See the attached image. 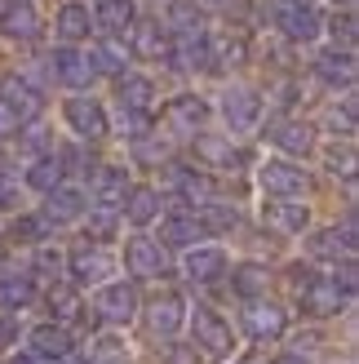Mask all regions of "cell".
Wrapping results in <instances>:
<instances>
[{
  "label": "cell",
  "mask_w": 359,
  "mask_h": 364,
  "mask_svg": "<svg viewBox=\"0 0 359 364\" xmlns=\"http://www.w3.org/2000/svg\"><path fill=\"white\" fill-rule=\"evenodd\" d=\"M240 364H271V360H266V355H262V351H248V355H244V360H240Z\"/></svg>",
  "instance_id": "obj_44"
},
{
  "label": "cell",
  "mask_w": 359,
  "mask_h": 364,
  "mask_svg": "<svg viewBox=\"0 0 359 364\" xmlns=\"http://www.w3.org/2000/svg\"><path fill=\"white\" fill-rule=\"evenodd\" d=\"M169 182H173V187L177 191H182L187 200H195V205H209V200H213V182L204 178V173H191V169H169Z\"/></svg>",
  "instance_id": "obj_27"
},
{
  "label": "cell",
  "mask_w": 359,
  "mask_h": 364,
  "mask_svg": "<svg viewBox=\"0 0 359 364\" xmlns=\"http://www.w3.org/2000/svg\"><path fill=\"white\" fill-rule=\"evenodd\" d=\"M258 182H262V191H271V196H293V191L306 187V173H302L293 160H266Z\"/></svg>",
  "instance_id": "obj_6"
},
{
  "label": "cell",
  "mask_w": 359,
  "mask_h": 364,
  "mask_svg": "<svg viewBox=\"0 0 359 364\" xmlns=\"http://www.w3.org/2000/svg\"><path fill=\"white\" fill-rule=\"evenodd\" d=\"M337 31H342V41H346V45L355 41V18H350V9H346L342 18H333V36H337Z\"/></svg>",
  "instance_id": "obj_40"
},
{
  "label": "cell",
  "mask_w": 359,
  "mask_h": 364,
  "mask_svg": "<svg viewBox=\"0 0 359 364\" xmlns=\"http://www.w3.org/2000/svg\"><path fill=\"white\" fill-rule=\"evenodd\" d=\"M49 67H53V76H58V80H62L67 89H84L89 80H94V67H89V58H84L80 49H71V45L53 49Z\"/></svg>",
  "instance_id": "obj_5"
},
{
  "label": "cell",
  "mask_w": 359,
  "mask_h": 364,
  "mask_svg": "<svg viewBox=\"0 0 359 364\" xmlns=\"http://www.w3.org/2000/svg\"><path fill=\"white\" fill-rule=\"evenodd\" d=\"M169 364H204V355L195 351V347H191V351H182V347H173V351H169Z\"/></svg>",
  "instance_id": "obj_41"
},
{
  "label": "cell",
  "mask_w": 359,
  "mask_h": 364,
  "mask_svg": "<svg viewBox=\"0 0 359 364\" xmlns=\"http://www.w3.org/2000/svg\"><path fill=\"white\" fill-rule=\"evenodd\" d=\"M0 98H5V102L13 107V116H18V120H31V116H40V112H45V98L35 94V89H31L27 80H5Z\"/></svg>",
  "instance_id": "obj_17"
},
{
  "label": "cell",
  "mask_w": 359,
  "mask_h": 364,
  "mask_svg": "<svg viewBox=\"0 0 359 364\" xmlns=\"http://www.w3.org/2000/svg\"><path fill=\"white\" fill-rule=\"evenodd\" d=\"M0 36H9V41H35L40 36V14H35L31 0H13V5L0 9Z\"/></svg>",
  "instance_id": "obj_3"
},
{
  "label": "cell",
  "mask_w": 359,
  "mask_h": 364,
  "mask_svg": "<svg viewBox=\"0 0 359 364\" xmlns=\"http://www.w3.org/2000/svg\"><path fill=\"white\" fill-rule=\"evenodd\" d=\"M94 306L106 316V320H133L138 311V294L129 284H102L98 294H94Z\"/></svg>",
  "instance_id": "obj_11"
},
{
  "label": "cell",
  "mask_w": 359,
  "mask_h": 364,
  "mask_svg": "<svg viewBox=\"0 0 359 364\" xmlns=\"http://www.w3.org/2000/svg\"><path fill=\"white\" fill-rule=\"evenodd\" d=\"M53 27H58L62 41H84V36L94 31V14H89V5H80V0H67V5L53 14Z\"/></svg>",
  "instance_id": "obj_13"
},
{
  "label": "cell",
  "mask_w": 359,
  "mask_h": 364,
  "mask_svg": "<svg viewBox=\"0 0 359 364\" xmlns=\"http://www.w3.org/2000/svg\"><path fill=\"white\" fill-rule=\"evenodd\" d=\"M266 138H271L280 151H289V156H306L315 147L311 129H306V124H297V120H275L271 129H266Z\"/></svg>",
  "instance_id": "obj_14"
},
{
  "label": "cell",
  "mask_w": 359,
  "mask_h": 364,
  "mask_svg": "<svg viewBox=\"0 0 359 364\" xmlns=\"http://www.w3.org/2000/svg\"><path fill=\"white\" fill-rule=\"evenodd\" d=\"M151 98H155V89H151L147 76H120V102H124V107H133V112H147Z\"/></svg>",
  "instance_id": "obj_28"
},
{
  "label": "cell",
  "mask_w": 359,
  "mask_h": 364,
  "mask_svg": "<svg viewBox=\"0 0 359 364\" xmlns=\"http://www.w3.org/2000/svg\"><path fill=\"white\" fill-rule=\"evenodd\" d=\"M94 23H98V27H106L111 36H124V31L138 23V5H133V0H98Z\"/></svg>",
  "instance_id": "obj_15"
},
{
  "label": "cell",
  "mask_w": 359,
  "mask_h": 364,
  "mask_svg": "<svg viewBox=\"0 0 359 364\" xmlns=\"http://www.w3.org/2000/svg\"><path fill=\"white\" fill-rule=\"evenodd\" d=\"M133 49L142 58H173V45H169V31L160 23H133Z\"/></svg>",
  "instance_id": "obj_16"
},
{
  "label": "cell",
  "mask_w": 359,
  "mask_h": 364,
  "mask_svg": "<svg viewBox=\"0 0 359 364\" xmlns=\"http://www.w3.org/2000/svg\"><path fill=\"white\" fill-rule=\"evenodd\" d=\"M204 120H209V107H204V98H195V94H177L165 107V124L177 129V134H195Z\"/></svg>",
  "instance_id": "obj_7"
},
{
  "label": "cell",
  "mask_w": 359,
  "mask_h": 364,
  "mask_svg": "<svg viewBox=\"0 0 359 364\" xmlns=\"http://www.w3.org/2000/svg\"><path fill=\"white\" fill-rule=\"evenodd\" d=\"M191 329H195V347H204L213 355H226L231 347H236V338H231V324L213 311V306H195L191 316Z\"/></svg>",
  "instance_id": "obj_1"
},
{
  "label": "cell",
  "mask_w": 359,
  "mask_h": 364,
  "mask_svg": "<svg viewBox=\"0 0 359 364\" xmlns=\"http://www.w3.org/2000/svg\"><path fill=\"white\" fill-rule=\"evenodd\" d=\"M45 196H49L45 218H53V223H71V218H80V209H84V196L71 191V187H53V191H45Z\"/></svg>",
  "instance_id": "obj_25"
},
{
  "label": "cell",
  "mask_w": 359,
  "mask_h": 364,
  "mask_svg": "<svg viewBox=\"0 0 359 364\" xmlns=\"http://www.w3.org/2000/svg\"><path fill=\"white\" fill-rule=\"evenodd\" d=\"M18 124H23V120H18V116H13V107L0 98V138H5V134H18Z\"/></svg>",
  "instance_id": "obj_39"
},
{
  "label": "cell",
  "mask_w": 359,
  "mask_h": 364,
  "mask_svg": "<svg viewBox=\"0 0 359 364\" xmlns=\"http://www.w3.org/2000/svg\"><path fill=\"white\" fill-rule=\"evenodd\" d=\"M244 329L253 333L258 342L266 338V342H275V338H284V329H289V316L280 311V306H271V302H253L244 311Z\"/></svg>",
  "instance_id": "obj_9"
},
{
  "label": "cell",
  "mask_w": 359,
  "mask_h": 364,
  "mask_svg": "<svg viewBox=\"0 0 359 364\" xmlns=\"http://www.w3.org/2000/svg\"><path fill=\"white\" fill-rule=\"evenodd\" d=\"M0 209H18V187L0 178Z\"/></svg>",
  "instance_id": "obj_42"
},
{
  "label": "cell",
  "mask_w": 359,
  "mask_h": 364,
  "mask_svg": "<svg viewBox=\"0 0 359 364\" xmlns=\"http://www.w3.org/2000/svg\"><path fill=\"white\" fill-rule=\"evenodd\" d=\"M124 187H129V173L116 165H98L94 173V200L102 209H116V200H124Z\"/></svg>",
  "instance_id": "obj_18"
},
{
  "label": "cell",
  "mask_w": 359,
  "mask_h": 364,
  "mask_svg": "<svg viewBox=\"0 0 359 364\" xmlns=\"http://www.w3.org/2000/svg\"><path fill=\"white\" fill-rule=\"evenodd\" d=\"M94 355H98L102 364H124V360H129V351H120V342H116V338H102Z\"/></svg>",
  "instance_id": "obj_38"
},
{
  "label": "cell",
  "mask_w": 359,
  "mask_h": 364,
  "mask_svg": "<svg viewBox=\"0 0 359 364\" xmlns=\"http://www.w3.org/2000/svg\"><path fill=\"white\" fill-rule=\"evenodd\" d=\"M49 306H58V316H62V320H76V311H80L76 294H67V289H49Z\"/></svg>",
  "instance_id": "obj_36"
},
{
  "label": "cell",
  "mask_w": 359,
  "mask_h": 364,
  "mask_svg": "<svg viewBox=\"0 0 359 364\" xmlns=\"http://www.w3.org/2000/svg\"><path fill=\"white\" fill-rule=\"evenodd\" d=\"M266 289V271L258 267V262H244L240 271H236V294L240 298H253V294H262Z\"/></svg>",
  "instance_id": "obj_34"
},
{
  "label": "cell",
  "mask_w": 359,
  "mask_h": 364,
  "mask_svg": "<svg viewBox=\"0 0 359 364\" xmlns=\"http://www.w3.org/2000/svg\"><path fill=\"white\" fill-rule=\"evenodd\" d=\"M84 231H89V235H102V240H106V235L116 231V213H111V209L94 213V218H89V223H84Z\"/></svg>",
  "instance_id": "obj_37"
},
{
  "label": "cell",
  "mask_w": 359,
  "mask_h": 364,
  "mask_svg": "<svg viewBox=\"0 0 359 364\" xmlns=\"http://www.w3.org/2000/svg\"><path fill=\"white\" fill-rule=\"evenodd\" d=\"M62 116H67V124L80 138H102L106 134V112H102L94 98H67L62 102Z\"/></svg>",
  "instance_id": "obj_4"
},
{
  "label": "cell",
  "mask_w": 359,
  "mask_h": 364,
  "mask_svg": "<svg viewBox=\"0 0 359 364\" xmlns=\"http://www.w3.org/2000/svg\"><path fill=\"white\" fill-rule=\"evenodd\" d=\"M266 223H271L275 231H284V235H297L302 227L311 223V213H306V205H293V200H280V205H271V209H266Z\"/></svg>",
  "instance_id": "obj_22"
},
{
  "label": "cell",
  "mask_w": 359,
  "mask_h": 364,
  "mask_svg": "<svg viewBox=\"0 0 359 364\" xmlns=\"http://www.w3.org/2000/svg\"><path fill=\"white\" fill-rule=\"evenodd\" d=\"M31 298H35L31 280H0V302L5 306H27Z\"/></svg>",
  "instance_id": "obj_35"
},
{
  "label": "cell",
  "mask_w": 359,
  "mask_h": 364,
  "mask_svg": "<svg viewBox=\"0 0 359 364\" xmlns=\"http://www.w3.org/2000/svg\"><path fill=\"white\" fill-rule=\"evenodd\" d=\"M222 271H226V253L222 249H195L191 253V258H187V276L191 280H218L222 276Z\"/></svg>",
  "instance_id": "obj_24"
},
{
  "label": "cell",
  "mask_w": 359,
  "mask_h": 364,
  "mask_svg": "<svg viewBox=\"0 0 359 364\" xmlns=\"http://www.w3.org/2000/svg\"><path fill=\"white\" fill-rule=\"evenodd\" d=\"M182 298H177V294H165V298H155V306H151V329L155 333H177V329H182Z\"/></svg>",
  "instance_id": "obj_23"
},
{
  "label": "cell",
  "mask_w": 359,
  "mask_h": 364,
  "mask_svg": "<svg viewBox=\"0 0 359 364\" xmlns=\"http://www.w3.org/2000/svg\"><path fill=\"white\" fill-rule=\"evenodd\" d=\"M204 235V227L195 223V213H177V218H165V223H160V240L165 245H195Z\"/></svg>",
  "instance_id": "obj_21"
},
{
  "label": "cell",
  "mask_w": 359,
  "mask_h": 364,
  "mask_svg": "<svg viewBox=\"0 0 359 364\" xmlns=\"http://www.w3.org/2000/svg\"><path fill=\"white\" fill-rule=\"evenodd\" d=\"M58 364H98V360H89V355H76V351H67Z\"/></svg>",
  "instance_id": "obj_43"
},
{
  "label": "cell",
  "mask_w": 359,
  "mask_h": 364,
  "mask_svg": "<svg viewBox=\"0 0 359 364\" xmlns=\"http://www.w3.org/2000/svg\"><path fill=\"white\" fill-rule=\"evenodd\" d=\"M27 182H31L35 191H53V187L62 182V160H58V156H53V160H35L31 173H27Z\"/></svg>",
  "instance_id": "obj_32"
},
{
  "label": "cell",
  "mask_w": 359,
  "mask_h": 364,
  "mask_svg": "<svg viewBox=\"0 0 359 364\" xmlns=\"http://www.w3.org/2000/svg\"><path fill=\"white\" fill-rule=\"evenodd\" d=\"M124 267H129L133 276H160V271H165V249H160V240L133 235V240L124 245Z\"/></svg>",
  "instance_id": "obj_8"
},
{
  "label": "cell",
  "mask_w": 359,
  "mask_h": 364,
  "mask_svg": "<svg viewBox=\"0 0 359 364\" xmlns=\"http://www.w3.org/2000/svg\"><path fill=\"white\" fill-rule=\"evenodd\" d=\"M200 160H209V165H218V169H231V165H240V151L231 147V142H222V138H200Z\"/></svg>",
  "instance_id": "obj_30"
},
{
  "label": "cell",
  "mask_w": 359,
  "mask_h": 364,
  "mask_svg": "<svg viewBox=\"0 0 359 364\" xmlns=\"http://www.w3.org/2000/svg\"><path fill=\"white\" fill-rule=\"evenodd\" d=\"M155 213H160V196H155L151 187H138V191L129 196V223L147 227V223H151Z\"/></svg>",
  "instance_id": "obj_31"
},
{
  "label": "cell",
  "mask_w": 359,
  "mask_h": 364,
  "mask_svg": "<svg viewBox=\"0 0 359 364\" xmlns=\"http://www.w3.org/2000/svg\"><path fill=\"white\" fill-rule=\"evenodd\" d=\"M315 71H319L328 85H337V80L350 85V80H355V58H350V49H324V53L315 58Z\"/></svg>",
  "instance_id": "obj_19"
},
{
  "label": "cell",
  "mask_w": 359,
  "mask_h": 364,
  "mask_svg": "<svg viewBox=\"0 0 359 364\" xmlns=\"http://www.w3.org/2000/svg\"><path fill=\"white\" fill-rule=\"evenodd\" d=\"M346 298L337 294V280H306L302 284V306H306V311H315V316H337V306H342Z\"/></svg>",
  "instance_id": "obj_12"
},
{
  "label": "cell",
  "mask_w": 359,
  "mask_h": 364,
  "mask_svg": "<svg viewBox=\"0 0 359 364\" xmlns=\"http://www.w3.org/2000/svg\"><path fill=\"white\" fill-rule=\"evenodd\" d=\"M355 240H350V231H319L315 240H311V253H319V258H333V253H350Z\"/></svg>",
  "instance_id": "obj_33"
},
{
  "label": "cell",
  "mask_w": 359,
  "mask_h": 364,
  "mask_svg": "<svg viewBox=\"0 0 359 364\" xmlns=\"http://www.w3.org/2000/svg\"><path fill=\"white\" fill-rule=\"evenodd\" d=\"M111 258H102V253H76L71 258V276H76L80 284H102L106 276H111Z\"/></svg>",
  "instance_id": "obj_26"
},
{
  "label": "cell",
  "mask_w": 359,
  "mask_h": 364,
  "mask_svg": "<svg viewBox=\"0 0 359 364\" xmlns=\"http://www.w3.org/2000/svg\"><path fill=\"white\" fill-rule=\"evenodd\" d=\"M297 5H311V0H297Z\"/></svg>",
  "instance_id": "obj_45"
},
{
  "label": "cell",
  "mask_w": 359,
  "mask_h": 364,
  "mask_svg": "<svg viewBox=\"0 0 359 364\" xmlns=\"http://www.w3.org/2000/svg\"><path fill=\"white\" fill-rule=\"evenodd\" d=\"M165 23L173 31H204V9H200V0H169V9H165Z\"/></svg>",
  "instance_id": "obj_20"
},
{
  "label": "cell",
  "mask_w": 359,
  "mask_h": 364,
  "mask_svg": "<svg viewBox=\"0 0 359 364\" xmlns=\"http://www.w3.org/2000/svg\"><path fill=\"white\" fill-rule=\"evenodd\" d=\"M222 116H226L231 129H253L258 116H262V98L248 94V89H231L222 98Z\"/></svg>",
  "instance_id": "obj_10"
},
{
  "label": "cell",
  "mask_w": 359,
  "mask_h": 364,
  "mask_svg": "<svg viewBox=\"0 0 359 364\" xmlns=\"http://www.w3.org/2000/svg\"><path fill=\"white\" fill-rule=\"evenodd\" d=\"M89 67L94 71H124V49L116 41H102V45H89Z\"/></svg>",
  "instance_id": "obj_29"
},
{
  "label": "cell",
  "mask_w": 359,
  "mask_h": 364,
  "mask_svg": "<svg viewBox=\"0 0 359 364\" xmlns=\"http://www.w3.org/2000/svg\"><path fill=\"white\" fill-rule=\"evenodd\" d=\"M275 23H280V31L289 36V41H302V45L319 41V31H324V18H319L311 5H297V0H289V5L275 14Z\"/></svg>",
  "instance_id": "obj_2"
}]
</instances>
